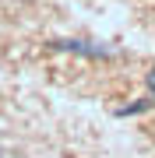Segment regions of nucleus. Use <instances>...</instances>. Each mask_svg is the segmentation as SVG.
I'll list each match as a JSON object with an SVG mask.
<instances>
[{
	"label": "nucleus",
	"mask_w": 155,
	"mask_h": 158,
	"mask_svg": "<svg viewBox=\"0 0 155 158\" xmlns=\"http://www.w3.org/2000/svg\"><path fill=\"white\" fill-rule=\"evenodd\" d=\"M144 109H152V98H138V102H131V106L116 109V116H138V113H144Z\"/></svg>",
	"instance_id": "f03ea898"
},
{
	"label": "nucleus",
	"mask_w": 155,
	"mask_h": 158,
	"mask_svg": "<svg viewBox=\"0 0 155 158\" xmlns=\"http://www.w3.org/2000/svg\"><path fill=\"white\" fill-rule=\"evenodd\" d=\"M53 46L67 53H81V56H109V49H95L92 42H81V39H57Z\"/></svg>",
	"instance_id": "f257e3e1"
},
{
	"label": "nucleus",
	"mask_w": 155,
	"mask_h": 158,
	"mask_svg": "<svg viewBox=\"0 0 155 158\" xmlns=\"http://www.w3.org/2000/svg\"><path fill=\"white\" fill-rule=\"evenodd\" d=\"M148 88L155 91V67H152V74H148Z\"/></svg>",
	"instance_id": "7ed1b4c3"
}]
</instances>
